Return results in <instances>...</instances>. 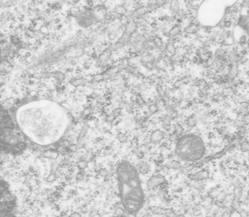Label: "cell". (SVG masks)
Wrapping results in <instances>:
<instances>
[{"instance_id": "obj_14", "label": "cell", "mask_w": 249, "mask_h": 217, "mask_svg": "<svg viewBox=\"0 0 249 217\" xmlns=\"http://www.w3.org/2000/svg\"><path fill=\"white\" fill-rule=\"evenodd\" d=\"M167 49H168V50L169 51V52H170L171 54L174 53L175 49H174V46H173V45H172V43H169V44L168 45V46H167Z\"/></svg>"}, {"instance_id": "obj_8", "label": "cell", "mask_w": 249, "mask_h": 217, "mask_svg": "<svg viewBox=\"0 0 249 217\" xmlns=\"http://www.w3.org/2000/svg\"><path fill=\"white\" fill-rule=\"evenodd\" d=\"M199 29V26L198 25L195 24H192L185 29V32L188 34H194L198 31Z\"/></svg>"}, {"instance_id": "obj_13", "label": "cell", "mask_w": 249, "mask_h": 217, "mask_svg": "<svg viewBox=\"0 0 249 217\" xmlns=\"http://www.w3.org/2000/svg\"><path fill=\"white\" fill-rule=\"evenodd\" d=\"M55 179H56L55 175V174H53V173H51V174H50V175H49V176L47 177L46 180H47V182H53L55 180Z\"/></svg>"}, {"instance_id": "obj_6", "label": "cell", "mask_w": 249, "mask_h": 217, "mask_svg": "<svg viewBox=\"0 0 249 217\" xmlns=\"http://www.w3.org/2000/svg\"><path fill=\"white\" fill-rule=\"evenodd\" d=\"M238 26L240 27H242L243 29L245 30H248V17L247 15H242L239 20H238Z\"/></svg>"}, {"instance_id": "obj_20", "label": "cell", "mask_w": 249, "mask_h": 217, "mask_svg": "<svg viewBox=\"0 0 249 217\" xmlns=\"http://www.w3.org/2000/svg\"><path fill=\"white\" fill-rule=\"evenodd\" d=\"M109 37V39H110L113 40V39H114L116 38V35L114 34H110Z\"/></svg>"}, {"instance_id": "obj_4", "label": "cell", "mask_w": 249, "mask_h": 217, "mask_svg": "<svg viewBox=\"0 0 249 217\" xmlns=\"http://www.w3.org/2000/svg\"><path fill=\"white\" fill-rule=\"evenodd\" d=\"M231 3L228 0H205L199 10V21L204 26H216Z\"/></svg>"}, {"instance_id": "obj_5", "label": "cell", "mask_w": 249, "mask_h": 217, "mask_svg": "<svg viewBox=\"0 0 249 217\" xmlns=\"http://www.w3.org/2000/svg\"><path fill=\"white\" fill-rule=\"evenodd\" d=\"M91 15L92 14L90 12H88L80 14L77 19L79 25L84 27L89 26L93 22Z\"/></svg>"}, {"instance_id": "obj_15", "label": "cell", "mask_w": 249, "mask_h": 217, "mask_svg": "<svg viewBox=\"0 0 249 217\" xmlns=\"http://www.w3.org/2000/svg\"><path fill=\"white\" fill-rule=\"evenodd\" d=\"M155 43L156 45L157 46H160L162 45V40L160 38H156L155 39Z\"/></svg>"}, {"instance_id": "obj_10", "label": "cell", "mask_w": 249, "mask_h": 217, "mask_svg": "<svg viewBox=\"0 0 249 217\" xmlns=\"http://www.w3.org/2000/svg\"><path fill=\"white\" fill-rule=\"evenodd\" d=\"M115 12L119 15H124L126 13V10L122 6H117L115 8Z\"/></svg>"}, {"instance_id": "obj_1", "label": "cell", "mask_w": 249, "mask_h": 217, "mask_svg": "<svg viewBox=\"0 0 249 217\" xmlns=\"http://www.w3.org/2000/svg\"><path fill=\"white\" fill-rule=\"evenodd\" d=\"M15 121L24 135L41 146L58 142L64 136L69 124L66 110L57 102L45 99L30 102L19 107Z\"/></svg>"}, {"instance_id": "obj_7", "label": "cell", "mask_w": 249, "mask_h": 217, "mask_svg": "<svg viewBox=\"0 0 249 217\" xmlns=\"http://www.w3.org/2000/svg\"><path fill=\"white\" fill-rule=\"evenodd\" d=\"M170 9L172 13L177 14L180 10V5L178 0H171L170 3Z\"/></svg>"}, {"instance_id": "obj_17", "label": "cell", "mask_w": 249, "mask_h": 217, "mask_svg": "<svg viewBox=\"0 0 249 217\" xmlns=\"http://www.w3.org/2000/svg\"><path fill=\"white\" fill-rule=\"evenodd\" d=\"M231 25H232V22L231 21H230V20H227V21H226L224 23V27L226 28L230 27L231 26Z\"/></svg>"}, {"instance_id": "obj_9", "label": "cell", "mask_w": 249, "mask_h": 217, "mask_svg": "<svg viewBox=\"0 0 249 217\" xmlns=\"http://www.w3.org/2000/svg\"><path fill=\"white\" fill-rule=\"evenodd\" d=\"M181 32V28L178 26H176L173 27L169 31V36H175L176 35H178Z\"/></svg>"}, {"instance_id": "obj_12", "label": "cell", "mask_w": 249, "mask_h": 217, "mask_svg": "<svg viewBox=\"0 0 249 217\" xmlns=\"http://www.w3.org/2000/svg\"><path fill=\"white\" fill-rule=\"evenodd\" d=\"M165 2V0H157L156 3H155L154 5L156 8H159L160 7L162 6H163L164 5Z\"/></svg>"}, {"instance_id": "obj_3", "label": "cell", "mask_w": 249, "mask_h": 217, "mask_svg": "<svg viewBox=\"0 0 249 217\" xmlns=\"http://www.w3.org/2000/svg\"><path fill=\"white\" fill-rule=\"evenodd\" d=\"M175 152L183 161H196L201 159L205 153L202 139L195 134L182 136L176 143Z\"/></svg>"}, {"instance_id": "obj_2", "label": "cell", "mask_w": 249, "mask_h": 217, "mask_svg": "<svg viewBox=\"0 0 249 217\" xmlns=\"http://www.w3.org/2000/svg\"><path fill=\"white\" fill-rule=\"evenodd\" d=\"M117 176L124 209L131 214L138 211L143 206L144 196L137 169L130 162L122 161L117 167Z\"/></svg>"}, {"instance_id": "obj_18", "label": "cell", "mask_w": 249, "mask_h": 217, "mask_svg": "<svg viewBox=\"0 0 249 217\" xmlns=\"http://www.w3.org/2000/svg\"><path fill=\"white\" fill-rule=\"evenodd\" d=\"M84 177H85L84 174L82 173H79L77 175V179H79V180H82L83 179H84Z\"/></svg>"}, {"instance_id": "obj_19", "label": "cell", "mask_w": 249, "mask_h": 217, "mask_svg": "<svg viewBox=\"0 0 249 217\" xmlns=\"http://www.w3.org/2000/svg\"><path fill=\"white\" fill-rule=\"evenodd\" d=\"M70 217H81V216L77 213H74L73 214H72Z\"/></svg>"}, {"instance_id": "obj_11", "label": "cell", "mask_w": 249, "mask_h": 217, "mask_svg": "<svg viewBox=\"0 0 249 217\" xmlns=\"http://www.w3.org/2000/svg\"><path fill=\"white\" fill-rule=\"evenodd\" d=\"M77 167L79 169L81 170H84L86 168H87L88 167V163L86 161H81L78 163L77 164Z\"/></svg>"}, {"instance_id": "obj_21", "label": "cell", "mask_w": 249, "mask_h": 217, "mask_svg": "<svg viewBox=\"0 0 249 217\" xmlns=\"http://www.w3.org/2000/svg\"><path fill=\"white\" fill-rule=\"evenodd\" d=\"M100 2L101 3H105L107 2V0H100Z\"/></svg>"}, {"instance_id": "obj_16", "label": "cell", "mask_w": 249, "mask_h": 217, "mask_svg": "<svg viewBox=\"0 0 249 217\" xmlns=\"http://www.w3.org/2000/svg\"><path fill=\"white\" fill-rule=\"evenodd\" d=\"M58 154L56 153V152H51V153H50V157H51V158H52V159H57V158H58Z\"/></svg>"}]
</instances>
